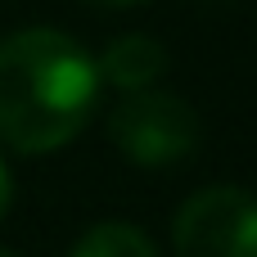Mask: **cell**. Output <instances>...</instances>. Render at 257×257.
Here are the masks:
<instances>
[{
	"label": "cell",
	"instance_id": "6da1fadb",
	"mask_svg": "<svg viewBox=\"0 0 257 257\" xmlns=\"http://www.w3.org/2000/svg\"><path fill=\"white\" fill-rule=\"evenodd\" d=\"M95 54L63 27H18L0 36V145L54 154L72 145L99 104Z\"/></svg>",
	"mask_w": 257,
	"mask_h": 257
},
{
	"label": "cell",
	"instance_id": "7a4b0ae2",
	"mask_svg": "<svg viewBox=\"0 0 257 257\" xmlns=\"http://www.w3.org/2000/svg\"><path fill=\"white\" fill-rule=\"evenodd\" d=\"M108 140L113 149L145 167V172H163V167H181L199 140H203V122L199 108L167 90V86H149V90H131L108 108Z\"/></svg>",
	"mask_w": 257,
	"mask_h": 257
},
{
	"label": "cell",
	"instance_id": "3957f363",
	"mask_svg": "<svg viewBox=\"0 0 257 257\" xmlns=\"http://www.w3.org/2000/svg\"><path fill=\"white\" fill-rule=\"evenodd\" d=\"M176 257H257V190L203 185L172 217Z\"/></svg>",
	"mask_w": 257,
	"mask_h": 257
},
{
	"label": "cell",
	"instance_id": "277c9868",
	"mask_svg": "<svg viewBox=\"0 0 257 257\" xmlns=\"http://www.w3.org/2000/svg\"><path fill=\"white\" fill-rule=\"evenodd\" d=\"M95 68L104 86H113L117 95H131V90L163 86V77L172 72V54L149 32H122L104 45V54H95Z\"/></svg>",
	"mask_w": 257,
	"mask_h": 257
},
{
	"label": "cell",
	"instance_id": "5b68a950",
	"mask_svg": "<svg viewBox=\"0 0 257 257\" xmlns=\"http://www.w3.org/2000/svg\"><path fill=\"white\" fill-rule=\"evenodd\" d=\"M68 257H158V244L136 221H95Z\"/></svg>",
	"mask_w": 257,
	"mask_h": 257
},
{
	"label": "cell",
	"instance_id": "8992f818",
	"mask_svg": "<svg viewBox=\"0 0 257 257\" xmlns=\"http://www.w3.org/2000/svg\"><path fill=\"white\" fill-rule=\"evenodd\" d=\"M9 208H14V172H9V163L0 154V221L9 217Z\"/></svg>",
	"mask_w": 257,
	"mask_h": 257
},
{
	"label": "cell",
	"instance_id": "52a82bcc",
	"mask_svg": "<svg viewBox=\"0 0 257 257\" xmlns=\"http://www.w3.org/2000/svg\"><path fill=\"white\" fill-rule=\"evenodd\" d=\"M99 9H136V5H149V0H90Z\"/></svg>",
	"mask_w": 257,
	"mask_h": 257
},
{
	"label": "cell",
	"instance_id": "ba28073f",
	"mask_svg": "<svg viewBox=\"0 0 257 257\" xmlns=\"http://www.w3.org/2000/svg\"><path fill=\"white\" fill-rule=\"evenodd\" d=\"M0 257H18V253H14V248H0Z\"/></svg>",
	"mask_w": 257,
	"mask_h": 257
}]
</instances>
